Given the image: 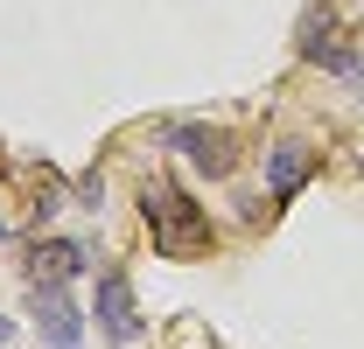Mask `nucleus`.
Returning a JSON list of instances; mask_svg holds the SVG:
<instances>
[{"label": "nucleus", "instance_id": "8", "mask_svg": "<svg viewBox=\"0 0 364 349\" xmlns=\"http://www.w3.org/2000/svg\"><path fill=\"white\" fill-rule=\"evenodd\" d=\"M343 77H358V98H364V56H350V70Z\"/></svg>", "mask_w": 364, "mask_h": 349}, {"label": "nucleus", "instance_id": "10", "mask_svg": "<svg viewBox=\"0 0 364 349\" xmlns=\"http://www.w3.org/2000/svg\"><path fill=\"white\" fill-rule=\"evenodd\" d=\"M0 231H7V223H0Z\"/></svg>", "mask_w": 364, "mask_h": 349}, {"label": "nucleus", "instance_id": "9", "mask_svg": "<svg viewBox=\"0 0 364 349\" xmlns=\"http://www.w3.org/2000/svg\"><path fill=\"white\" fill-rule=\"evenodd\" d=\"M0 343H7V321H0Z\"/></svg>", "mask_w": 364, "mask_h": 349}, {"label": "nucleus", "instance_id": "3", "mask_svg": "<svg viewBox=\"0 0 364 349\" xmlns=\"http://www.w3.org/2000/svg\"><path fill=\"white\" fill-rule=\"evenodd\" d=\"M98 328H105L112 343H134V336H140V314H134V287H127V272H98Z\"/></svg>", "mask_w": 364, "mask_h": 349}, {"label": "nucleus", "instance_id": "2", "mask_svg": "<svg viewBox=\"0 0 364 349\" xmlns=\"http://www.w3.org/2000/svg\"><path fill=\"white\" fill-rule=\"evenodd\" d=\"M168 140H176L203 174H231L238 168V140H231L225 126H168Z\"/></svg>", "mask_w": 364, "mask_h": 349}, {"label": "nucleus", "instance_id": "7", "mask_svg": "<svg viewBox=\"0 0 364 349\" xmlns=\"http://www.w3.org/2000/svg\"><path fill=\"white\" fill-rule=\"evenodd\" d=\"M301 56H309V63H322V70H336V77L350 70V49L336 43V21H329V14H309V35H301Z\"/></svg>", "mask_w": 364, "mask_h": 349}, {"label": "nucleus", "instance_id": "5", "mask_svg": "<svg viewBox=\"0 0 364 349\" xmlns=\"http://www.w3.org/2000/svg\"><path fill=\"white\" fill-rule=\"evenodd\" d=\"M36 328H43L56 349H77V336H85V314L63 301V287H36Z\"/></svg>", "mask_w": 364, "mask_h": 349}, {"label": "nucleus", "instance_id": "1", "mask_svg": "<svg viewBox=\"0 0 364 349\" xmlns=\"http://www.w3.org/2000/svg\"><path fill=\"white\" fill-rule=\"evenodd\" d=\"M140 217L154 231V252L161 259H203L210 252V217L182 196L176 182H147L140 189Z\"/></svg>", "mask_w": 364, "mask_h": 349}, {"label": "nucleus", "instance_id": "4", "mask_svg": "<svg viewBox=\"0 0 364 349\" xmlns=\"http://www.w3.org/2000/svg\"><path fill=\"white\" fill-rule=\"evenodd\" d=\"M316 147H301V140H280V147H267V189H273V203H287L309 174H316Z\"/></svg>", "mask_w": 364, "mask_h": 349}, {"label": "nucleus", "instance_id": "6", "mask_svg": "<svg viewBox=\"0 0 364 349\" xmlns=\"http://www.w3.org/2000/svg\"><path fill=\"white\" fill-rule=\"evenodd\" d=\"M70 272H85V245H77V238H36L28 279H36V287H63Z\"/></svg>", "mask_w": 364, "mask_h": 349}]
</instances>
